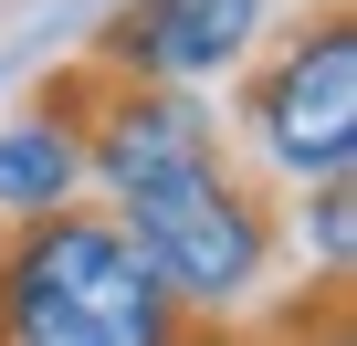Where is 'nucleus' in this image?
<instances>
[{
  "label": "nucleus",
  "instance_id": "obj_4",
  "mask_svg": "<svg viewBox=\"0 0 357 346\" xmlns=\"http://www.w3.org/2000/svg\"><path fill=\"white\" fill-rule=\"evenodd\" d=\"M263 11L273 0H116L95 32V63L158 74V84H211V74H242V53L263 42Z\"/></svg>",
  "mask_w": 357,
  "mask_h": 346
},
{
  "label": "nucleus",
  "instance_id": "obj_3",
  "mask_svg": "<svg viewBox=\"0 0 357 346\" xmlns=\"http://www.w3.org/2000/svg\"><path fill=\"white\" fill-rule=\"evenodd\" d=\"M242 126H221L273 189H305L326 168H357V11L315 0V11L263 53H242Z\"/></svg>",
  "mask_w": 357,
  "mask_h": 346
},
{
  "label": "nucleus",
  "instance_id": "obj_2",
  "mask_svg": "<svg viewBox=\"0 0 357 346\" xmlns=\"http://www.w3.org/2000/svg\"><path fill=\"white\" fill-rule=\"evenodd\" d=\"M116 221L137 231V252L158 262V283L190 304L200 325L231 315L242 294L273 283V252H284V189L231 147L190 179H158V189H126Z\"/></svg>",
  "mask_w": 357,
  "mask_h": 346
},
{
  "label": "nucleus",
  "instance_id": "obj_6",
  "mask_svg": "<svg viewBox=\"0 0 357 346\" xmlns=\"http://www.w3.org/2000/svg\"><path fill=\"white\" fill-rule=\"evenodd\" d=\"M305 242H315V273L347 283V252H357V189H347V168H326V179H305Z\"/></svg>",
  "mask_w": 357,
  "mask_h": 346
},
{
  "label": "nucleus",
  "instance_id": "obj_5",
  "mask_svg": "<svg viewBox=\"0 0 357 346\" xmlns=\"http://www.w3.org/2000/svg\"><path fill=\"white\" fill-rule=\"evenodd\" d=\"M84 189V136L63 116H22V126H0V221H22V210H53Z\"/></svg>",
  "mask_w": 357,
  "mask_h": 346
},
{
  "label": "nucleus",
  "instance_id": "obj_1",
  "mask_svg": "<svg viewBox=\"0 0 357 346\" xmlns=\"http://www.w3.org/2000/svg\"><path fill=\"white\" fill-rule=\"evenodd\" d=\"M0 336L11 346H168L200 336V315L158 283L116 210H22L0 221Z\"/></svg>",
  "mask_w": 357,
  "mask_h": 346
}]
</instances>
